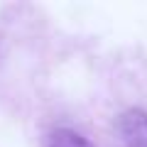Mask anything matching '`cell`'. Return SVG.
Returning a JSON list of instances; mask_svg holds the SVG:
<instances>
[{
	"instance_id": "cell-2",
	"label": "cell",
	"mask_w": 147,
	"mask_h": 147,
	"mask_svg": "<svg viewBox=\"0 0 147 147\" xmlns=\"http://www.w3.org/2000/svg\"><path fill=\"white\" fill-rule=\"evenodd\" d=\"M44 147H96V142L71 125H54L44 135Z\"/></svg>"
},
{
	"instance_id": "cell-1",
	"label": "cell",
	"mask_w": 147,
	"mask_h": 147,
	"mask_svg": "<svg viewBox=\"0 0 147 147\" xmlns=\"http://www.w3.org/2000/svg\"><path fill=\"white\" fill-rule=\"evenodd\" d=\"M108 147H147V61H120L98 108Z\"/></svg>"
}]
</instances>
